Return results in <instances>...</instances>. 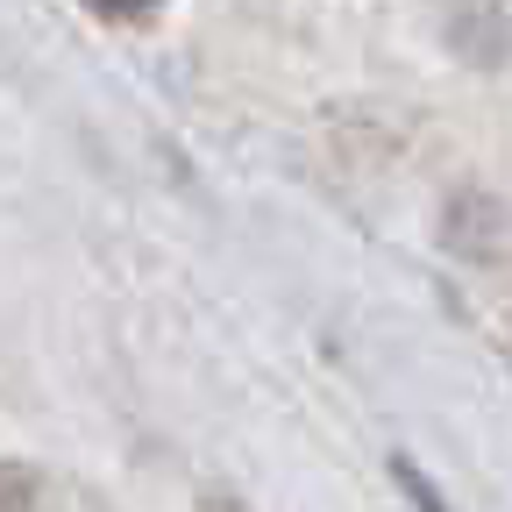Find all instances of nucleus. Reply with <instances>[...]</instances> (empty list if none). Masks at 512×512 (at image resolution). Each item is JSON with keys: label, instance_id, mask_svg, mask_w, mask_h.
Instances as JSON below:
<instances>
[{"label": "nucleus", "instance_id": "nucleus-1", "mask_svg": "<svg viewBox=\"0 0 512 512\" xmlns=\"http://www.w3.org/2000/svg\"><path fill=\"white\" fill-rule=\"evenodd\" d=\"M86 15H100V22H143V15H157L164 0H79Z\"/></svg>", "mask_w": 512, "mask_h": 512}]
</instances>
